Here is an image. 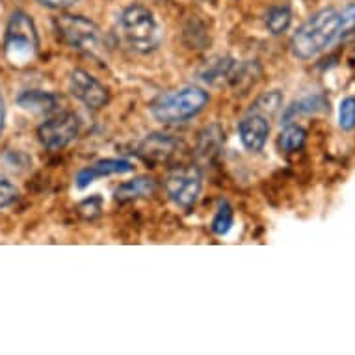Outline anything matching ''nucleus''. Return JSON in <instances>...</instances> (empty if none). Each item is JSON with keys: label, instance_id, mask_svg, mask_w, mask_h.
<instances>
[{"label": "nucleus", "instance_id": "b1692460", "mask_svg": "<svg viewBox=\"0 0 355 355\" xmlns=\"http://www.w3.org/2000/svg\"><path fill=\"white\" fill-rule=\"evenodd\" d=\"M37 2L51 10H67V8L75 6L78 0H37Z\"/></svg>", "mask_w": 355, "mask_h": 355}, {"label": "nucleus", "instance_id": "0eeeda50", "mask_svg": "<svg viewBox=\"0 0 355 355\" xmlns=\"http://www.w3.org/2000/svg\"><path fill=\"white\" fill-rule=\"evenodd\" d=\"M80 132V121L73 112H64L60 116L49 119L37 128V136L45 149L49 151H62L76 140Z\"/></svg>", "mask_w": 355, "mask_h": 355}, {"label": "nucleus", "instance_id": "9b49d317", "mask_svg": "<svg viewBox=\"0 0 355 355\" xmlns=\"http://www.w3.org/2000/svg\"><path fill=\"white\" fill-rule=\"evenodd\" d=\"M239 136L240 141H242V146H244L250 153L262 151L270 136L268 117L250 112V114L239 123Z\"/></svg>", "mask_w": 355, "mask_h": 355}, {"label": "nucleus", "instance_id": "ddd939ff", "mask_svg": "<svg viewBox=\"0 0 355 355\" xmlns=\"http://www.w3.org/2000/svg\"><path fill=\"white\" fill-rule=\"evenodd\" d=\"M155 192H157V181L151 179V177L141 175V177L132 179V181L119 184L114 190V199L119 201V203H130V201H136V199L149 198Z\"/></svg>", "mask_w": 355, "mask_h": 355}, {"label": "nucleus", "instance_id": "f03ea898", "mask_svg": "<svg viewBox=\"0 0 355 355\" xmlns=\"http://www.w3.org/2000/svg\"><path fill=\"white\" fill-rule=\"evenodd\" d=\"M53 24L60 40L71 49L97 60H103L106 56L105 35L94 21L82 15L62 13L58 17H54Z\"/></svg>", "mask_w": 355, "mask_h": 355}, {"label": "nucleus", "instance_id": "393cba45", "mask_svg": "<svg viewBox=\"0 0 355 355\" xmlns=\"http://www.w3.org/2000/svg\"><path fill=\"white\" fill-rule=\"evenodd\" d=\"M4 125H6V106H4V99L0 95V136L4 132Z\"/></svg>", "mask_w": 355, "mask_h": 355}, {"label": "nucleus", "instance_id": "1a4fd4ad", "mask_svg": "<svg viewBox=\"0 0 355 355\" xmlns=\"http://www.w3.org/2000/svg\"><path fill=\"white\" fill-rule=\"evenodd\" d=\"M248 75L250 67L239 64L233 58L212 60L199 71V78L210 86H240V82Z\"/></svg>", "mask_w": 355, "mask_h": 355}, {"label": "nucleus", "instance_id": "aec40b11", "mask_svg": "<svg viewBox=\"0 0 355 355\" xmlns=\"http://www.w3.org/2000/svg\"><path fill=\"white\" fill-rule=\"evenodd\" d=\"M326 108V103L320 97H309L288 106V110L285 112V123H292V119L300 114H315V112H324Z\"/></svg>", "mask_w": 355, "mask_h": 355}, {"label": "nucleus", "instance_id": "f257e3e1", "mask_svg": "<svg viewBox=\"0 0 355 355\" xmlns=\"http://www.w3.org/2000/svg\"><path fill=\"white\" fill-rule=\"evenodd\" d=\"M355 24V4L337 10L324 8L313 13L291 40V51L297 60H311L326 51L344 30Z\"/></svg>", "mask_w": 355, "mask_h": 355}, {"label": "nucleus", "instance_id": "f8f14e48", "mask_svg": "<svg viewBox=\"0 0 355 355\" xmlns=\"http://www.w3.org/2000/svg\"><path fill=\"white\" fill-rule=\"evenodd\" d=\"M179 149V141L169 135H149L138 147V157L147 164L169 162Z\"/></svg>", "mask_w": 355, "mask_h": 355}, {"label": "nucleus", "instance_id": "5701e85b", "mask_svg": "<svg viewBox=\"0 0 355 355\" xmlns=\"http://www.w3.org/2000/svg\"><path fill=\"white\" fill-rule=\"evenodd\" d=\"M19 198V190L15 188L13 182H10L6 177L0 175V209L4 207H10L12 203H15Z\"/></svg>", "mask_w": 355, "mask_h": 355}, {"label": "nucleus", "instance_id": "423d86ee", "mask_svg": "<svg viewBox=\"0 0 355 355\" xmlns=\"http://www.w3.org/2000/svg\"><path fill=\"white\" fill-rule=\"evenodd\" d=\"M166 193L177 207L181 209H192L196 201L201 196L203 188V175L199 168H177L168 175L166 179Z\"/></svg>", "mask_w": 355, "mask_h": 355}, {"label": "nucleus", "instance_id": "412c9836", "mask_svg": "<svg viewBox=\"0 0 355 355\" xmlns=\"http://www.w3.org/2000/svg\"><path fill=\"white\" fill-rule=\"evenodd\" d=\"M338 125L343 130L349 132L355 128V97H346L338 106Z\"/></svg>", "mask_w": 355, "mask_h": 355}, {"label": "nucleus", "instance_id": "20e7f679", "mask_svg": "<svg viewBox=\"0 0 355 355\" xmlns=\"http://www.w3.org/2000/svg\"><path fill=\"white\" fill-rule=\"evenodd\" d=\"M209 94L198 86H187L158 97L151 106V116L164 125L184 123L198 116L209 105Z\"/></svg>", "mask_w": 355, "mask_h": 355}, {"label": "nucleus", "instance_id": "4be33fe9", "mask_svg": "<svg viewBox=\"0 0 355 355\" xmlns=\"http://www.w3.org/2000/svg\"><path fill=\"white\" fill-rule=\"evenodd\" d=\"M101 210H103V199L99 196H92L78 205V212L84 220H95L97 216H101Z\"/></svg>", "mask_w": 355, "mask_h": 355}, {"label": "nucleus", "instance_id": "dca6fc26", "mask_svg": "<svg viewBox=\"0 0 355 355\" xmlns=\"http://www.w3.org/2000/svg\"><path fill=\"white\" fill-rule=\"evenodd\" d=\"M221 141H223V132L220 130V127L218 125L207 127L201 132V138H199L198 157L207 160V162H212L220 153Z\"/></svg>", "mask_w": 355, "mask_h": 355}, {"label": "nucleus", "instance_id": "a211bd4d", "mask_svg": "<svg viewBox=\"0 0 355 355\" xmlns=\"http://www.w3.org/2000/svg\"><path fill=\"white\" fill-rule=\"evenodd\" d=\"M281 108H283V94H281L279 89H272V92H266V94L259 95L255 99V103L251 105L250 112L268 117L277 114Z\"/></svg>", "mask_w": 355, "mask_h": 355}, {"label": "nucleus", "instance_id": "9d476101", "mask_svg": "<svg viewBox=\"0 0 355 355\" xmlns=\"http://www.w3.org/2000/svg\"><path fill=\"white\" fill-rule=\"evenodd\" d=\"M132 171H135V164L130 160H125V158H103V160H97L92 166H87V168L80 169L75 177V184L78 190H84L97 179L112 177V175L132 173Z\"/></svg>", "mask_w": 355, "mask_h": 355}, {"label": "nucleus", "instance_id": "7ed1b4c3", "mask_svg": "<svg viewBox=\"0 0 355 355\" xmlns=\"http://www.w3.org/2000/svg\"><path fill=\"white\" fill-rule=\"evenodd\" d=\"M119 32L128 47L140 54H149L162 41V30L149 8L135 4L119 15Z\"/></svg>", "mask_w": 355, "mask_h": 355}, {"label": "nucleus", "instance_id": "6ab92c4d", "mask_svg": "<svg viewBox=\"0 0 355 355\" xmlns=\"http://www.w3.org/2000/svg\"><path fill=\"white\" fill-rule=\"evenodd\" d=\"M233 223H234L233 207H231L227 201H220L218 209H216L214 218H212V223H210V227H212L214 234L223 236V234H227L229 231H231Z\"/></svg>", "mask_w": 355, "mask_h": 355}, {"label": "nucleus", "instance_id": "2eb2a0df", "mask_svg": "<svg viewBox=\"0 0 355 355\" xmlns=\"http://www.w3.org/2000/svg\"><path fill=\"white\" fill-rule=\"evenodd\" d=\"M305 140H307V130L297 125V123H286V127L279 132V138H277V146H279L281 153H297L305 146Z\"/></svg>", "mask_w": 355, "mask_h": 355}, {"label": "nucleus", "instance_id": "6e6552de", "mask_svg": "<svg viewBox=\"0 0 355 355\" xmlns=\"http://www.w3.org/2000/svg\"><path fill=\"white\" fill-rule=\"evenodd\" d=\"M69 92L89 110H101L110 103V92L94 75L84 69H75L69 76Z\"/></svg>", "mask_w": 355, "mask_h": 355}, {"label": "nucleus", "instance_id": "4468645a", "mask_svg": "<svg viewBox=\"0 0 355 355\" xmlns=\"http://www.w3.org/2000/svg\"><path fill=\"white\" fill-rule=\"evenodd\" d=\"M17 105L32 114H53L58 110V97L41 89H28L19 95Z\"/></svg>", "mask_w": 355, "mask_h": 355}, {"label": "nucleus", "instance_id": "f3484780", "mask_svg": "<svg viewBox=\"0 0 355 355\" xmlns=\"http://www.w3.org/2000/svg\"><path fill=\"white\" fill-rule=\"evenodd\" d=\"M266 28L270 30V34L279 35L283 32L291 28L292 23V10L288 6H274L266 12Z\"/></svg>", "mask_w": 355, "mask_h": 355}, {"label": "nucleus", "instance_id": "39448f33", "mask_svg": "<svg viewBox=\"0 0 355 355\" xmlns=\"http://www.w3.org/2000/svg\"><path fill=\"white\" fill-rule=\"evenodd\" d=\"M40 47V35L28 13L15 12L10 17L4 35V54L12 65H24L34 58Z\"/></svg>", "mask_w": 355, "mask_h": 355}]
</instances>
